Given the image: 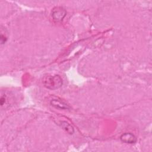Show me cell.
<instances>
[{
	"label": "cell",
	"mask_w": 152,
	"mask_h": 152,
	"mask_svg": "<svg viewBox=\"0 0 152 152\" xmlns=\"http://www.w3.org/2000/svg\"><path fill=\"white\" fill-rule=\"evenodd\" d=\"M63 81L59 75L48 76L43 80V84L45 87L50 90H56L62 85Z\"/></svg>",
	"instance_id": "1"
},
{
	"label": "cell",
	"mask_w": 152,
	"mask_h": 152,
	"mask_svg": "<svg viewBox=\"0 0 152 152\" xmlns=\"http://www.w3.org/2000/svg\"><path fill=\"white\" fill-rule=\"evenodd\" d=\"M66 12L65 10L61 7H56L54 8L52 11V17L55 21H61L65 17Z\"/></svg>",
	"instance_id": "2"
},
{
	"label": "cell",
	"mask_w": 152,
	"mask_h": 152,
	"mask_svg": "<svg viewBox=\"0 0 152 152\" xmlns=\"http://www.w3.org/2000/svg\"><path fill=\"white\" fill-rule=\"evenodd\" d=\"M50 104L56 109H62V110H68L71 109V107L66 103L65 102L58 99H53L50 102Z\"/></svg>",
	"instance_id": "3"
},
{
	"label": "cell",
	"mask_w": 152,
	"mask_h": 152,
	"mask_svg": "<svg viewBox=\"0 0 152 152\" xmlns=\"http://www.w3.org/2000/svg\"><path fill=\"white\" fill-rule=\"evenodd\" d=\"M121 141L126 144H134L137 141L136 137L131 132H125L120 137Z\"/></svg>",
	"instance_id": "4"
},
{
	"label": "cell",
	"mask_w": 152,
	"mask_h": 152,
	"mask_svg": "<svg viewBox=\"0 0 152 152\" xmlns=\"http://www.w3.org/2000/svg\"><path fill=\"white\" fill-rule=\"evenodd\" d=\"M59 125L68 134H69L70 135H72V134H73L74 133V128L69 123H68L66 121H61L60 123H59Z\"/></svg>",
	"instance_id": "5"
},
{
	"label": "cell",
	"mask_w": 152,
	"mask_h": 152,
	"mask_svg": "<svg viewBox=\"0 0 152 152\" xmlns=\"http://www.w3.org/2000/svg\"><path fill=\"white\" fill-rule=\"evenodd\" d=\"M0 39H1V45H3V44H4V43L7 42V37L5 36V34H4L1 32Z\"/></svg>",
	"instance_id": "6"
}]
</instances>
